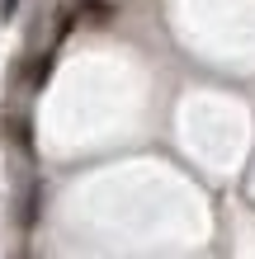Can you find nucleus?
I'll return each mask as SVG.
<instances>
[{"mask_svg": "<svg viewBox=\"0 0 255 259\" xmlns=\"http://www.w3.org/2000/svg\"><path fill=\"white\" fill-rule=\"evenodd\" d=\"M0 14H14V0H0Z\"/></svg>", "mask_w": 255, "mask_h": 259, "instance_id": "f257e3e1", "label": "nucleus"}]
</instances>
